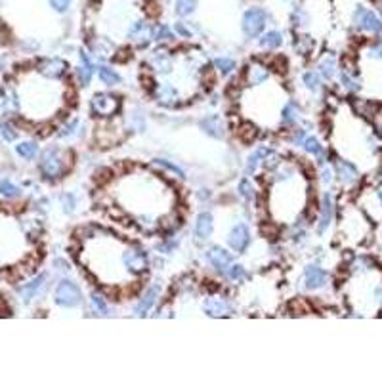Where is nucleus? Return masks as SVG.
Masks as SVG:
<instances>
[{"label":"nucleus","mask_w":382,"mask_h":382,"mask_svg":"<svg viewBox=\"0 0 382 382\" xmlns=\"http://www.w3.org/2000/svg\"><path fill=\"white\" fill-rule=\"evenodd\" d=\"M266 25V12L260 8H250L245 12V18H243V29L248 37H256L260 35V31Z\"/></svg>","instance_id":"f257e3e1"},{"label":"nucleus","mask_w":382,"mask_h":382,"mask_svg":"<svg viewBox=\"0 0 382 382\" xmlns=\"http://www.w3.org/2000/svg\"><path fill=\"white\" fill-rule=\"evenodd\" d=\"M55 302L59 306H65V308H71V306H77L81 302V291L77 289V285L69 281H63L57 285L55 289Z\"/></svg>","instance_id":"f03ea898"},{"label":"nucleus","mask_w":382,"mask_h":382,"mask_svg":"<svg viewBox=\"0 0 382 382\" xmlns=\"http://www.w3.org/2000/svg\"><path fill=\"white\" fill-rule=\"evenodd\" d=\"M42 170H44L46 176H50V178H55V176H59V174L63 172V164H61V159L54 153V151H50V153H46L42 157Z\"/></svg>","instance_id":"7ed1b4c3"},{"label":"nucleus","mask_w":382,"mask_h":382,"mask_svg":"<svg viewBox=\"0 0 382 382\" xmlns=\"http://www.w3.org/2000/svg\"><path fill=\"white\" fill-rule=\"evenodd\" d=\"M355 18H357V23H359V27L361 29H367V31H380L382 29L380 19L376 18L373 12H367V10H357Z\"/></svg>","instance_id":"20e7f679"},{"label":"nucleus","mask_w":382,"mask_h":382,"mask_svg":"<svg viewBox=\"0 0 382 382\" xmlns=\"http://www.w3.org/2000/svg\"><path fill=\"white\" fill-rule=\"evenodd\" d=\"M228 241L235 250H243L246 246V243H248V229H246V226H243V224H241V226H235V228L231 229Z\"/></svg>","instance_id":"39448f33"},{"label":"nucleus","mask_w":382,"mask_h":382,"mask_svg":"<svg viewBox=\"0 0 382 382\" xmlns=\"http://www.w3.org/2000/svg\"><path fill=\"white\" fill-rule=\"evenodd\" d=\"M209 260L212 262V266H216L218 270H224V268H228L229 266V254L224 250V248H220V246H214V248H210L209 250Z\"/></svg>","instance_id":"423d86ee"},{"label":"nucleus","mask_w":382,"mask_h":382,"mask_svg":"<svg viewBox=\"0 0 382 382\" xmlns=\"http://www.w3.org/2000/svg\"><path fill=\"white\" fill-rule=\"evenodd\" d=\"M325 283V272L319 268H308L306 270V287L308 289H317Z\"/></svg>","instance_id":"0eeeda50"},{"label":"nucleus","mask_w":382,"mask_h":382,"mask_svg":"<svg viewBox=\"0 0 382 382\" xmlns=\"http://www.w3.org/2000/svg\"><path fill=\"white\" fill-rule=\"evenodd\" d=\"M195 233L201 237V239H207V237L212 233V218L210 214H201L197 218V224H195Z\"/></svg>","instance_id":"6e6552de"},{"label":"nucleus","mask_w":382,"mask_h":382,"mask_svg":"<svg viewBox=\"0 0 382 382\" xmlns=\"http://www.w3.org/2000/svg\"><path fill=\"white\" fill-rule=\"evenodd\" d=\"M117 107V101L113 100V98H107V96H98V98H94V109L98 111V113H103V115H109L113 113Z\"/></svg>","instance_id":"1a4fd4ad"},{"label":"nucleus","mask_w":382,"mask_h":382,"mask_svg":"<svg viewBox=\"0 0 382 382\" xmlns=\"http://www.w3.org/2000/svg\"><path fill=\"white\" fill-rule=\"evenodd\" d=\"M201 126L205 128L210 136H214V138L224 136V124H222V120H220L218 117H210V118H207V120H203Z\"/></svg>","instance_id":"9d476101"},{"label":"nucleus","mask_w":382,"mask_h":382,"mask_svg":"<svg viewBox=\"0 0 382 382\" xmlns=\"http://www.w3.org/2000/svg\"><path fill=\"white\" fill-rule=\"evenodd\" d=\"M124 262H126L132 270H136V272H142V270L147 266L146 256L142 254V252H134V250L126 252V256H124Z\"/></svg>","instance_id":"9b49d317"},{"label":"nucleus","mask_w":382,"mask_h":382,"mask_svg":"<svg viewBox=\"0 0 382 382\" xmlns=\"http://www.w3.org/2000/svg\"><path fill=\"white\" fill-rule=\"evenodd\" d=\"M195 8H197V0H176L178 16H189Z\"/></svg>","instance_id":"f8f14e48"},{"label":"nucleus","mask_w":382,"mask_h":382,"mask_svg":"<svg viewBox=\"0 0 382 382\" xmlns=\"http://www.w3.org/2000/svg\"><path fill=\"white\" fill-rule=\"evenodd\" d=\"M268 79V71L262 69L260 65H252L250 67V71H248V81L252 82V84H258V82H262Z\"/></svg>","instance_id":"ddd939ff"},{"label":"nucleus","mask_w":382,"mask_h":382,"mask_svg":"<svg viewBox=\"0 0 382 382\" xmlns=\"http://www.w3.org/2000/svg\"><path fill=\"white\" fill-rule=\"evenodd\" d=\"M63 69H65V63L61 61V59H52V61H48V63L44 65V73L46 75H52V77H57V75H61L63 73Z\"/></svg>","instance_id":"4468645a"},{"label":"nucleus","mask_w":382,"mask_h":382,"mask_svg":"<svg viewBox=\"0 0 382 382\" xmlns=\"http://www.w3.org/2000/svg\"><path fill=\"white\" fill-rule=\"evenodd\" d=\"M281 42H283L281 35H279V33H275V31L264 35V38H262V46H264V48H270V50H272V48H277Z\"/></svg>","instance_id":"2eb2a0df"},{"label":"nucleus","mask_w":382,"mask_h":382,"mask_svg":"<svg viewBox=\"0 0 382 382\" xmlns=\"http://www.w3.org/2000/svg\"><path fill=\"white\" fill-rule=\"evenodd\" d=\"M155 296H157V289H151V291L147 292L146 294V298L140 302V306H138V313L140 315H144L147 309L153 306V302H155Z\"/></svg>","instance_id":"dca6fc26"},{"label":"nucleus","mask_w":382,"mask_h":382,"mask_svg":"<svg viewBox=\"0 0 382 382\" xmlns=\"http://www.w3.org/2000/svg\"><path fill=\"white\" fill-rule=\"evenodd\" d=\"M331 214H333V205H331V197H325V205H323V220L319 224V231H325V228L331 222Z\"/></svg>","instance_id":"f3484780"},{"label":"nucleus","mask_w":382,"mask_h":382,"mask_svg":"<svg viewBox=\"0 0 382 382\" xmlns=\"http://www.w3.org/2000/svg\"><path fill=\"white\" fill-rule=\"evenodd\" d=\"M207 309H209L210 313H214V315H222V313L229 311V308L224 304V300H209L207 302Z\"/></svg>","instance_id":"a211bd4d"},{"label":"nucleus","mask_w":382,"mask_h":382,"mask_svg":"<svg viewBox=\"0 0 382 382\" xmlns=\"http://www.w3.org/2000/svg\"><path fill=\"white\" fill-rule=\"evenodd\" d=\"M79 73H81V81L86 84V82H90L92 79V63L88 61V57L86 55H82V67L79 69Z\"/></svg>","instance_id":"6ab92c4d"},{"label":"nucleus","mask_w":382,"mask_h":382,"mask_svg":"<svg viewBox=\"0 0 382 382\" xmlns=\"http://www.w3.org/2000/svg\"><path fill=\"white\" fill-rule=\"evenodd\" d=\"M18 153L21 155V157H25V159H31V157H35V153H37V146H35L33 142L19 144V146H18Z\"/></svg>","instance_id":"aec40b11"},{"label":"nucleus","mask_w":382,"mask_h":382,"mask_svg":"<svg viewBox=\"0 0 382 382\" xmlns=\"http://www.w3.org/2000/svg\"><path fill=\"white\" fill-rule=\"evenodd\" d=\"M42 281H44V277H38L37 281H33L31 285H27V287H23V289H21V294L25 296V300H29V298H31V296L38 291V287L42 285Z\"/></svg>","instance_id":"412c9836"},{"label":"nucleus","mask_w":382,"mask_h":382,"mask_svg":"<svg viewBox=\"0 0 382 382\" xmlns=\"http://www.w3.org/2000/svg\"><path fill=\"white\" fill-rule=\"evenodd\" d=\"M100 77H101V81L105 82V84H117V82H118V75L115 73V71L107 69V67H101V69H100Z\"/></svg>","instance_id":"4be33fe9"},{"label":"nucleus","mask_w":382,"mask_h":382,"mask_svg":"<svg viewBox=\"0 0 382 382\" xmlns=\"http://www.w3.org/2000/svg\"><path fill=\"white\" fill-rule=\"evenodd\" d=\"M256 136V130L252 124H243V126L239 128V138L243 140V142H250V140H254Z\"/></svg>","instance_id":"5701e85b"},{"label":"nucleus","mask_w":382,"mask_h":382,"mask_svg":"<svg viewBox=\"0 0 382 382\" xmlns=\"http://www.w3.org/2000/svg\"><path fill=\"white\" fill-rule=\"evenodd\" d=\"M216 67H218L222 73H229V71L235 67V63H233V59H229V57H218V59H216Z\"/></svg>","instance_id":"b1692460"},{"label":"nucleus","mask_w":382,"mask_h":382,"mask_svg":"<svg viewBox=\"0 0 382 382\" xmlns=\"http://www.w3.org/2000/svg\"><path fill=\"white\" fill-rule=\"evenodd\" d=\"M0 193H2V195H6V197H16V195H19V189L14 185V183L2 182L0 183Z\"/></svg>","instance_id":"393cba45"},{"label":"nucleus","mask_w":382,"mask_h":382,"mask_svg":"<svg viewBox=\"0 0 382 382\" xmlns=\"http://www.w3.org/2000/svg\"><path fill=\"white\" fill-rule=\"evenodd\" d=\"M304 147H306V151H309V153H321V146H319V142L315 138H308Z\"/></svg>","instance_id":"a878e982"},{"label":"nucleus","mask_w":382,"mask_h":382,"mask_svg":"<svg viewBox=\"0 0 382 382\" xmlns=\"http://www.w3.org/2000/svg\"><path fill=\"white\" fill-rule=\"evenodd\" d=\"M92 302H94V306H96V309H98L100 313H107V306H105L103 296H100V294H94V296H92Z\"/></svg>","instance_id":"bb28decb"},{"label":"nucleus","mask_w":382,"mask_h":382,"mask_svg":"<svg viewBox=\"0 0 382 382\" xmlns=\"http://www.w3.org/2000/svg\"><path fill=\"white\" fill-rule=\"evenodd\" d=\"M239 191H241V195L245 197V199H250L252 197V187H250V183L243 180V182L239 183Z\"/></svg>","instance_id":"cd10ccee"},{"label":"nucleus","mask_w":382,"mask_h":382,"mask_svg":"<svg viewBox=\"0 0 382 382\" xmlns=\"http://www.w3.org/2000/svg\"><path fill=\"white\" fill-rule=\"evenodd\" d=\"M50 2H52L54 10H57V12H65V10L69 8V4H71V0H50Z\"/></svg>","instance_id":"c85d7f7f"},{"label":"nucleus","mask_w":382,"mask_h":382,"mask_svg":"<svg viewBox=\"0 0 382 382\" xmlns=\"http://www.w3.org/2000/svg\"><path fill=\"white\" fill-rule=\"evenodd\" d=\"M2 136H4V140L12 142V140H16V132L10 124H2Z\"/></svg>","instance_id":"c756f323"},{"label":"nucleus","mask_w":382,"mask_h":382,"mask_svg":"<svg viewBox=\"0 0 382 382\" xmlns=\"http://www.w3.org/2000/svg\"><path fill=\"white\" fill-rule=\"evenodd\" d=\"M229 275H231L233 279H245V270H243L241 266H233V268L229 270Z\"/></svg>","instance_id":"7c9ffc66"},{"label":"nucleus","mask_w":382,"mask_h":382,"mask_svg":"<svg viewBox=\"0 0 382 382\" xmlns=\"http://www.w3.org/2000/svg\"><path fill=\"white\" fill-rule=\"evenodd\" d=\"M304 81H306V84H308V86H309V88H315V86H317V77H315V75H313V73H308V75H306V77H304Z\"/></svg>","instance_id":"2f4dec72"},{"label":"nucleus","mask_w":382,"mask_h":382,"mask_svg":"<svg viewBox=\"0 0 382 382\" xmlns=\"http://www.w3.org/2000/svg\"><path fill=\"white\" fill-rule=\"evenodd\" d=\"M109 170H107V168H103V170H100V172H98V174H96V180H98V182H107V180H109Z\"/></svg>","instance_id":"473e14b6"},{"label":"nucleus","mask_w":382,"mask_h":382,"mask_svg":"<svg viewBox=\"0 0 382 382\" xmlns=\"http://www.w3.org/2000/svg\"><path fill=\"white\" fill-rule=\"evenodd\" d=\"M285 120H287V122H292V120H294V105H289V107L285 109Z\"/></svg>","instance_id":"72a5a7b5"},{"label":"nucleus","mask_w":382,"mask_h":382,"mask_svg":"<svg viewBox=\"0 0 382 382\" xmlns=\"http://www.w3.org/2000/svg\"><path fill=\"white\" fill-rule=\"evenodd\" d=\"M273 65H275V67H277V71H281V73L287 69V61H285V57H277V59L273 61Z\"/></svg>","instance_id":"f704fd0d"},{"label":"nucleus","mask_w":382,"mask_h":382,"mask_svg":"<svg viewBox=\"0 0 382 382\" xmlns=\"http://www.w3.org/2000/svg\"><path fill=\"white\" fill-rule=\"evenodd\" d=\"M321 69H323V75H325V77H331V75H333V61L323 63L321 65Z\"/></svg>","instance_id":"c9c22d12"},{"label":"nucleus","mask_w":382,"mask_h":382,"mask_svg":"<svg viewBox=\"0 0 382 382\" xmlns=\"http://www.w3.org/2000/svg\"><path fill=\"white\" fill-rule=\"evenodd\" d=\"M176 31H178V33H180V35H183V37H187V35H189V33H187V29L183 27V25H180V23H178V25H176Z\"/></svg>","instance_id":"e433bc0d"},{"label":"nucleus","mask_w":382,"mask_h":382,"mask_svg":"<svg viewBox=\"0 0 382 382\" xmlns=\"http://www.w3.org/2000/svg\"><path fill=\"white\" fill-rule=\"evenodd\" d=\"M170 38V33H168V29H166V27H163V29H161V31H159V38Z\"/></svg>","instance_id":"4c0bfd02"},{"label":"nucleus","mask_w":382,"mask_h":382,"mask_svg":"<svg viewBox=\"0 0 382 382\" xmlns=\"http://www.w3.org/2000/svg\"><path fill=\"white\" fill-rule=\"evenodd\" d=\"M380 199H382V193H380Z\"/></svg>","instance_id":"58836bf2"}]
</instances>
